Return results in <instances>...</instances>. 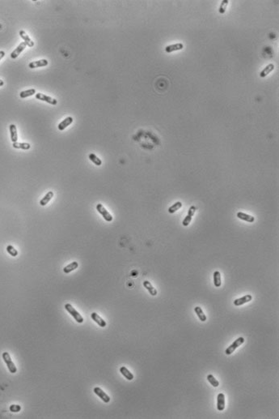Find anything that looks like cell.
Instances as JSON below:
<instances>
[{"instance_id":"obj_1","label":"cell","mask_w":279,"mask_h":419,"mask_svg":"<svg viewBox=\"0 0 279 419\" xmlns=\"http://www.w3.org/2000/svg\"><path fill=\"white\" fill-rule=\"evenodd\" d=\"M2 357L4 362L6 363L7 366L8 370H9V371H10L12 374L16 373V372H17V368H16V365H15V363L13 362L12 358H11V356L10 354H9V353H7V352H4V353H2Z\"/></svg>"},{"instance_id":"obj_2","label":"cell","mask_w":279,"mask_h":419,"mask_svg":"<svg viewBox=\"0 0 279 419\" xmlns=\"http://www.w3.org/2000/svg\"><path fill=\"white\" fill-rule=\"evenodd\" d=\"M65 309L67 310L68 313H69V314L71 315V316L74 319H75V321L77 322V323H79V324H82V323H83V316L79 314L77 310H75V308L73 307V306H72L71 304H70V303L66 304Z\"/></svg>"},{"instance_id":"obj_3","label":"cell","mask_w":279,"mask_h":419,"mask_svg":"<svg viewBox=\"0 0 279 419\" xmlns=\"http://www.w3.org/2000/svg\"><path fill=\"white\" fill-rule=\"evenodd\" d=\"M244 341H245V340H244V338L243 337L237 338V339H236V341L229 346V347H228L225 350L226 355H231L232 353H234V351H235L238 347H240L242 344L244 343Z\"/></svg>"},{"instance_id":"obj_4","label":"cell","mask_w":279,"mask_h":419,"mask_svg":"<svg viewBox=\"0 0 279 419\" xmlns=\"http://www.w3.org/2000/svg\"><path fill=\"white\" fill-rule=\"evenodd\" d=\"M96 210L99 212L100 214L104 217V219H105L106 221H108V222H111L112 220H113V217H112V215L106 210V209H105V207L101 204H98L96 205Z\"/></svg>"},{"instance_id":"obj_5","label":"cell","mask_w":279,"mask_h":419,"mask_svg":"<svg viewBox=\"0 0 279 419\" xmlns=\"http://www.w3.org/2000/svg\"><path fill=\"white\" fill-rule=\"evenodd\" d=\"M35 97H36V98L37 100L46 101V102H47V103H50V104H51V105H55L57 104V100L54 99V98H50V97H49V96L45 95V94L42 93H36V96H35Z\"/></svg>"},{"instance_id":"obj_6","label":"cell","mask_w":279,"mask_h":419,"mask_svg":"<svg viewBox=\"0 0 279 419\" xmlns=\"http://www.w3.org/2000/svg\"><path fill=\"white\" fill-rule=\"evenodd\" d=\"M93 391H94V393H95V395L98 396H99L105 403H109V401H110V397H109L107 394L105 393L103 390L101 389L100 387H95V388L93 389Z\"/></svg>"},{"instance_id":"obj_7","label":"cell","mask_w":279,"mask_h":419,"mask_svg":"<svg viewBox=\"0 0 279 419\" xmlns=\"http://www.w3.org/2000/svg\"><path fill=\"white\" fill-rule=\"evenodd\" d=\"M195 212H196V207L195 206L190 207L189 209H188V214H187V216H186V217H184V220H183L182 225L184 226H188V225H189V223L191 222V220H192V218L193 217Z\"/></svg>"},{"instance_id":"obj_8","label":"cell","mask_w":279,"mask_h":419,"mask_svg":"<svg viewBox=\"0 0 279 419\" xmlns=\"http://www.w3.org/2000/svg\"><path fill=\"white\" fill-rule=\"evenodd\" d=\"M252 300V296L251 294H246L244 296H243L242 298H237L234 301V305L236 306H240L243 305V304L247 303V302H249L250 301Z\"/></svg>"},{"instance_id":"obj_9","label":"cell","mask_w":279,"mask_h":419,"mask_svg":"<svg viewBox=\"0 0 279 419\" xmlns=\"http://www.w3.org/2000/svg\"><path fill=\"white\" fill-rule=\"evenodd\" d=\"M26 46H27V45L25 44V42H21V43L17 46V48H16V49L12 51V53L11 54V58H13V59L17 58V57L21 54L22 52L24 51V50L26 48Z\"/></svg>"},{"instance_id":"obj_10","label":"cell","mask_w":279,"mask_h":419,"mask_svg":"<svg viewBox=\"0 0 279 419\" xmlns=\"http://www.w3.org/2000/svg\"><path fill=\"white\" fill-rule=\"evenodd\" d=\"M91 319H92V320H94V321H95L100 327H101V328H105V327H106V325H107L106 321L104 320L103 319L101 318L100 316L97 314V313H95V312H92V313H91Z\"/></svg>"},{"instance_id":"obj_11","label":"cell","mask_w":279,"mask_h":419,"mask_svg":"<svg viewBox=\"0 0 279 419\" xmlns=\"http://www.w3.org/2000/svg\"><path fill=\"white\" fill-rule=\"evenodd\" d=\"M72 123H73V118L71 117V116H68V117L66 118L65 119L62 120V121L58 124L57 128H58L59 131H63V130H65L66 127H69Z\"/></svg>"},{"instance_id":"obj_12","label":"cell","mask_w":279,"mask_h":419,"mask_svg":"<svg viewBox=\"0 0 279 419\" xmlns=\"http://www.w3.org/2000/svg\"><path fill=\"white\" fill-rule=\"evenodd\" d=\"M217 409L218 411H223L225 409V395L219 393L217 397Z\"/></svg>"},{"instance_id":"obj_13","label":"cell","mask_w":279,"mask_h":419,"mask_svg":"<svg viewBox=\"0 0 279 419\" xmlns=\"http://www.w3.org/2000/svg\"><path fill=\"white\" fill-rule=\"evenodd\" d=\"M49 64V62L47 61L46 59H41L38 60V61H34L32 62V63H30L28 64V68H30L31 69H34V68H42V67H46Z\"/></svg>"},{"instance_id":"obj_14","label":"cell","mask_w":279,"mask_h":419,"mask_svg":"<svg viewBox=\"0 0 279 419\" xmlns=\"http://www.w3.org/2000/svg\"><path fill=\"white\" fill-rule=\"evenodd\" d=\"M236 217H238L239 219H241L243 220H245V221H247V222L252 223L255 221V217L251 216L249 214H247V213H242V212H239L236 214Z\"/></svg>"},{"instance_id":"obj_15","label":"cell","mask_w":279,"mask_h":419,"mask_svg":"<svg viewBox=\"0 0 279 419\" xmlns=\"http://www.w3.org/2000/svg\"><path fill=\"white\" fill-rule=\"evenodd\" d=\"M20 36L21 37V38L24 40V42H25V44L29 47H32L34 46V42H32V40L31 38H29L28 34L24 32V30H20Z\"/></svg>"},{"instance_id":"obj_16","label":"cell","mask_w":279,"mask_h":419,"mask_svg":"<svg viewBox=\"0 0 279 419\" xmlns=\"http://www.w3.org/2000/svg\"><path fill=\"white\" fill-rule=\"evenodd\" d=\"M183 48H184V45H183L182 43H176L166 46V48H165V51H166L167 53H172V52L173 51H177V50H182Z\"/></svg>"},{"instance_id":"obj_17","label":"cell","mask_w":279,"mask_h":419,"mask_svg":"<svg viewBox=\"0 0 279 419\" xmlns=\"http://www.w3.org/2000/svg\"><path fill=\"white\" fill-rule=\"evenodd\" d=\"M9 129H10V133H11V139L13 143L15 142H17L18 140V134H17V129H16V126L15 124H11L9 126Z\"/></svg>"},{"instance_id":"obj_18","label":"cell","mask_w":279,"mask_h":419,"mask_svg":"<svg viewBox=\"0 0 279 419\" xmlns=\"http://www.w3.org/2000/svg\"><path fill=\"white\" fill-rule=\"evenodd\" d=\"M54 193L53 192V191H48V192L46 193V195H45V196H44L42 199H41V201H40V204L42 205V206H46L48 203L51 200V199L53 198V197H54Z\"/></svg>"},{"instance_id":"obj_19","label":"cell","mask_w":279,"mask_h":419,"mask_svg":"<svg viewBox=\"0 0 279 419\" xmlns=\"http://www.w3.org/2000/svg\"><path fill=\"white\" fill-rule=\"evenodd\" d=\"M143 286H144V288H146L147 290L149 293H150V295H152V296H156L157 295V290H155V288L153 287V285H151L150 281L148 280H144L143 281Z\"/></svg>"},{"instance_id":"obj_20","label":"cell","mask_w":279,"mask_h":419,"mask_svg":"<svg viewBox=\"0 0 279 419\" xmlns=\"http://www.w3.org/2000/svg\"><path fill=\"white\" fill-rule=\"evenodd\" d=\"M120 372H121V375H122L125 379L130 380V381H131V380L134 379V375H133V374L131 373L125 366H121V367L120 368Z\"/></svg>"},{"instance_id":"obj_21","label":"cell","mask_w":279,"mask_h":419,"mask_svg":"<svg viewBox=\"0 0 279 419\" xmlns=\"http://www.w3.org/2000/svg\"><path fill=\"white\" fill-rule=\"evenodd\" d=\"M79 267V264L76 261H74V262L71 263L70 264H68L67 266H66L65 268H63V272L66 273V274H68L70 272H73L75 271L76 268H78Z\"/></svg>"},{"instance_id":"obj_22","label":"cell","mask_w":279,"mask_h":419,"mask_svg":"<svg viewBox=\"0 0 279 419\" xmlns=\"http://www.w3.org/2000/svg\"><path fill=\"white\" fill-rule=\"evenodd\" d=\"M214 277V285L216 288H218L222 285V279H221V273L218 271H215L213 275Z\"/></svg>"},{"instance_id":"obj_23","label":"cell","mask_w":279,"mask_h":419,"mask_svg":"<svg viewBox=\"0 0 279 419\" xmlns=\"http://www.w3.org/2000/svg\"><path fill=\"white\" fill-rule=\"evenodd\" d=\"M194 311H195V313H196L197 316H198V319H199L202 322L206 321L207 317H206V315L204 314V312H203V310H202V309L200 307V306H196V307L194 308Z\"/></svg>"},{"instance_id":"obj_24","label":"cell","mask_w":279,"mask_h":419,"mask_svg":"<svg viewBox=\"0 0 279 419\" xmlns=\"http://www.w3.org/2000/svg\"><path fill=\"white\" fill-rule=\"evenodd\" d=\"M12 146L15 149H23V150H28L31 148V145L28 143H19V142H15L12 144Z\"/></svg>"},{"instance_id":"obj_25","label":"cell","mask_w":279,"mask_h":419,"mask_svg":"<svg viewBox=\"0 0 279 419\" xmlns=\"http://www.w3.org/2000/svg\"><path fill=\"white\" fill-rule=\"evenodd\" d=\"M274 69V65L273 64H269L267 67H265V68H264L261 72L260 73V76L261 77H265L266 76H268L270 72Z\"/></svg>"},{"instance_id":"obj_26","label":"cell","mask_w":279,"mask_h":419,"mask_svg":"<svg viewBox=\"0 0 279 419\" xmlns=\"http://www.w3.org/2000/svg\"><path fill=\"white\" fill-rule=\"evenodd\" d=\"M35 93H36V89L35 88H30V89L25 90V91L20 92V97L21 98H28V97H31V96L34 95Z\"/></svg>"},{"instance_id":"obj_27","label":"cell","mask_w":279,"mask_h":419,"mask_svg":"<svg viewBox=\"0 0 279 419\" xmlns=\"http://www.w3.org/2000/svg\"><path fill=\"white\" fill-rule=\"evenodd\" d=\"M181 207H182V203L180 202V201H177V202L175 203L174 204H172V206L168 209V213H171V214H172V213H174L175 212L179 210Z\"/></svg>"},{"instance_id":"obj_28","label":"cell","mask_w":279,"mask_h":419,"mask_svg":"<svg viewBox=\"0 0 279 419\" xmlns=\"http://www.w3.org/2000/svg\"><path fill=\"white\" fill-rule=\"evenodd\" d=\"M88 157H89V159L91 160L95 165H97V166H100V165H102V161L95 155V153H90Z\"/></svg>"},{"instance_id":"obj_29","label":"cell","mask_w":279,"mask_h":419,"mask_svg":"<svg viewBox=\"0 0 279 419\" xmlns=\"http://www.w3.org/2000/svg\"><path fill=\"white\" fill-rule=\"evenodd\" d=\"M207 380L210 382V383L213 386V387H218V385H219V382H218V380H217L213 375H208Z\"/></svg>"},{"instance_id":"obj_30","label":"cell","mask_w":279,"mask_h":419,"mask_svg":"<svg viewBox=\"0 0 279 419\" xmlns=\"http://www.w3.org/2000/svg\"><path fill=\"white\" fill-rule=\"evenodd\" d=\"M7 251L8 252V254L11 255L13 257H16L18 255V250H16L14 246H12V245H8L7 246Z\"/></svg>"},{"instance_id":"obj_31","label":"cell","mask_w":279,"mask_h":419,"mask_svg":"<svg viewBox=\"0 0 279 419\" xmlns=\"http://www.w3.org/2000/svg\"><path fill=\"white\" fill-rule=\"evenodd\" d=\"M228 4V1H223V2L222 3V5H221V7H220V9H219V12H221V13H223V12H225L226 6H227Z\"/></svg>"},{"instance_id":"obj_32","label":"cell","mask_w":279,"mask_h":419,"mask_svg":"<svg viewBox=\"0 0 279 419\" xmlns=\"http://www.w3.org/2000/svg\"><path fill=\"white\" fill-rule=\"evenodd\" d=\"M20 409H21V408H20V405H13L10 407L11 411L12 412H19L20 410Z\"/></svg>"},{"instance_id":"obj_33","label":"cell","mask_w":279,"mask_h":419,"mask_svg":"<svg viewBox=\"0 0 279 419\" xmlns=\"http://www.w3.org/2000/svg\"><path fill=\"white\" fill-rule=\"evenodd\" d=\"M4 56H5V52L2 51V50H1V51H0V60L2 59Z\"/></svg>"},{"instance_id":"obj_34","label":"cell","mask_w":279,"mask_h":419,"mask_svg":"<svg viewBox=\"0 0 279 419\" xmlns=\"http://www.w3.org/2000/svg\"><path fill=\"white\" fill-rule=\"evenodd\" d=\"M3 84H4V81H3V80H0V87H1V86L3 85Z\"/></svg>"}]
</instances>
